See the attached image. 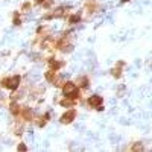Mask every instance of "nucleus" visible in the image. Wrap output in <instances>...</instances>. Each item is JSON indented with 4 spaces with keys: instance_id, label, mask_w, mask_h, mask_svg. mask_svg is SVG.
Here are the masks:
<instances>
[{
    "instance_id": "obj_1",
    "label": "nucleus",
    "mask_w": 152,
    "mask_h": 152,
    "mask_svg": "<svg viewBox=\"0 0 152 152\" xmlns=\"http://www.w3.org/2000/svg\"><path fill=\"white\" fill-rule=\"evenodd\" d=\"M70 31H67V32H64V35H62L59 40L55 43V46H56V49L58 50H61V52H64V53H67V52H72L73 50V44H72V41L69 40V37H70Z\"/></svg>"
},
{
    "instance_id": "obj_2",
    "label": "nucleus",
    "mask_w": 152,
    "mask_h": 152,
    "mask_svg": "<svg viewBox=\"0 0 152 152\" xmlns=\"http://www.w3.org/2000/svg\"><path fill=\"white\" fill-rule=\"evenodd\" d=\"M20 81H21V76L20 75H15V76H11V78H3L0 81V85L3 88H8L11 91H15L18 85H20Z\"/></svg>"
},
{
    "instance_id": "obj_3",
    "label": "nucleus",
    "mask_w": 152,
    "mask_h": 152,
    "mask_svg": "<svg viewBox=\"0 0 152 152\" xmlns=\"http://www.w3.org/2000/svg\"><path fill=\"white\" fill-rule=\"evenodd\" d=\"M67 11H69V6H59V8H56L55 11H52V12H49V14H46L43 18H44V20H50V18H62V17L67 14Z\"/></svg>"
},
{
    "instance_id": "obj_4",
    "label": "nucleus",
    "mask_w": 152,
    "mask_h": 152,
    "mask_svg": "<svg viewBox=\"0 0 152 152\" xmlns=\"http://www.w3.org/2000/svg\"><path fill=\"white\" fill-rule=\"evenodd\" d=\"M87 104L90 105V107H93L94 110H97V111H102L104 110V99L100 97L99 94H93V96H90L88 97V100H87Z\"/></svg>"
},
{
    "instance_id": "obj_5",
    "label": "nucleus",
    "mask_w": 152,
    "mask_h": 152,
    "mask_svg": "<svg viewBox=\"0 0 152 152\" xmlns=\"http://www.w3.org/2000/svg\"><path fill=\"white\" fill-rule=\"evenodd\" d=\"M76 119V110H69V111H66L64 114L61 116V119H59V122L61 123H64V125H69V123H72L73 120Z\"/></svg>"
},
{
    "instance_id": "obj_6",
    "label": "nucleus",
    "mask_w": 152,
    "mask_h": 152,
    "mask_svg": "<svg viewBox=\"0 0 152 152\" xmlns=\"http://www.w3.org/2000/svg\"><path fill=\"white\" fill-rule=\"evenodd\" d=\"M99 8H100L99 0H87V3H85V11H87L88 15L94 14L96 11H99Z\"/></svg>"
},
{
    "instance_id": "obj_7",
    "label": "nucleus",
    "mask_w": 152,
    "mask_h": 152,
    "mask_svg": "<svg viewBox=\"0 0 152 152\" xmlns=\"http://www.w3.org/2000/svg\"><path fill=\"white\" fill-rule=\"evenodd\" d=\"M123 67H125V61H117V62H116V66H114L113 70H111L113 78L120 79V78H122V73H123Z\"/></svg>"
},
{
    "instance_id": "obj_8",
    "label": "nucleus",
    "mask_w": 152,
    "mask_h": 152,
    "mask_svg": "<svg viewBox=\"0 0 152 152\" xmlns=\"http://www.w3.org/2000/svg\"><path fill=\"white\" fill-rule=\"evenodd\" d=\"M76 88H78V85H76L75 82H72V81H69V82H66L64 85H62V93H64V96H67L69 93L75 91Z\"/></svg>"
},
{
    "instance_id": "obj_9",
    "label": "nucleus",
    "mask_w": 152,
    "mask_h": 152,
    "mask_svg": "<svg viewBox=\"0 0 152 152\" xmlns=\"http://www.w3.org/2000/svg\"><path fill=\"white\" fill-rule=\"evenodd\" d=\"M20 116L26 120V122H31L32 119H34V113H32V110L31 108H21V113H20Z\"/></svg>"
},
{
    "instance_id": "obj_10",
    "label": "nucleus",
    "mask_w": 152,
    "mask_h": 152,
    "mask_svg": "<svg viewBox=\"0 0 152 152\" xmlns=\"http://www.w3.org/2000/svg\"><path fill=\"white\" fill-rule=\"evenodd\" d=\"M49 67L52 69V70H56V72H58L59 69L64 67V62H62V61H56V59H53V56H52V58L49 59Z\"/></svg>"
},
{
    "instance_id": "obj_11",
    "label": "nucleus",
    "mask_w": 152,
    "mask_h": 152,
    "mask_svg": "<svg viewBox=\"0 0 152 152\" xmlns=\"http://www.w3.org/2000/svg\"><path fill=\"white\" fill-rule=\"evenodd\" d=\"M76 85H78V88H88V85H90V79H88L87 76H81V78L76 79Z\"/></svg>"
},
{
    "instance_id": "obj_12",
    "label": "nucleus",
    "mask_w": 152,
    "mask_h": 152,
    "mask_svg": "<svg viewBox=\"0 0 152 152\" xmlns=\"http://www.w3.org/2000/svg\"><path fill=\"white\" fill-rule=\"evenodd\" d=\"M9 110H11V113H12V116H15V117H18L20 113H21V107H20L17 102H12V104L9 105Z\"/></svg>"
},
{
    "instance_id": "obj_13",
    "label": "nucleus",
    "mask_w": 152,
    "mask_h": 152,
    "mask_svg": "<svg viewBox=\"0 0 152 152\" xmlns=\"http://www.w3.org/2000/svg\"><path fill=\"white\" fill-rule=\"evenodd\" d=\"M49 116H50V114H49V113H46V114H43L41 117H38V120H35L37 126H40V128H43V126L47 123V120H49Z\"/></svg>"
},
{
    "instance_id": "obj_14",
    "label": "nucleus",
    "mask_w": 152,
    "mask_h": 152,
    "mask_svg": "<svg viewBox=\"0 0 152 152\" xmlns=\"http://www.w3.org/2000/svg\"><path fill=\"white\" fill-rule=\"evenodd\" d=\"M46 79H47V82H52L53 84V81L56 79V70H52V69H50V70H47L46 72Z\"/></svg>"
},
{
    "instance_id": "obj_15",
    "label": "nucleus",
    "mask_w": 152,
    "mask_h": 152,
    "mask_svg": "<svg viewBox=\"0 0 152 152\" xmlns=\"http://www.w3.org/2000/svg\"><path fill=\"white\" fill-rule=\"evenodd\" d=\"M59 104H61L62 107H75V105H76V100L69 99V97H66V96H64V99H62Z\"/></svg>"
},
{
    "instance_id": "obj_16",
    "label": "nucleus",
    "mask_w": 152,
    "mask_h": 152,
    "mask_svg": "<svg viewBox=\"0 0 152 152\" xmlns=\"http://www.w3.org/2000/svg\"><path fill=\"white\" fill-rule=\"evenodd\" d=\"M79 21H81V15L79 14H72L69 17V23L70 24H76V23H79Z\"/></svg>"
},
{
    "instance_id": "obj_17",
    "label": "nucleus",
    "mask_w": 152,
    "mask_h": 152,
    "mask_svg": "<svg viewBox=\"0 0 152 152\" xmlns=\"http://www.w3.org/2000/svg\"><path fill=\"white\" fill-rule=\"evenodd\" d=\"M12 23L15 26H20L21 24V20H20V12H14V17H12Z\"/></svg>"
},
{
    "instance_id": "obj_18",
    "label": "nucleus",
    "mask_w": 152,
    "mask_h": 152,
    "mask_svg": "<svg viewBox=\"0 0 152 152\" xmlns=\"http://www.w3.org/2000/svg\"><path fill=\"white\" fill-rule=\"evenodd\" d=\"M31 11V3L29 2H24L21 5V12H29Z\"/></svg>"
},
{
    "instance_id": "obj_19",
    "label": "nucleus",
    "mask_w": 152,
    "mask_h": 152,
    "mask_svg": "<svg viewBox=\"0 0 152 152\" xmlns=\"http://www.w3.org/2000/svg\"><path fill=\"white\" fill-rule=\"evenodd\" d=\"M145 148H143V145L142 143H135V145H132V148H131V151H143Z\"/></svg>"
},
{
    "instance_id": "obj_20",
    "label": "nucleus",
    "mask_w": 152,
    "mask_h": 152,
    "mask_svg": "<svg viewBox=\"0 0 152 152\" xmlns=\"http://www.w3.org/2000/svg\"><path fill=\"white\" fill-rule=\"evenodd\" d=\"M52 3H53V0H43V2H41V6L50 8V6H52Z\"/></svg>"
},
{
    "instance_id": "obj_21",
    "label": "nucleus",
    "mask_w": 152,
    "mask_h": 152,
    "mask_svg": "<svg viewBox=\"0 0 152 152\" xmlns=\"http://www.w3.org/2000/svg\"><path fill=\"white\" fill-rule=\"evenodd\" d=\"M17 149H18V151H28L26 145H23V143H21V145H18V148H17Z\"/></svg>"
},
{
    "instance_id": "obj_22",
    "label": "nucleus",
    "mask_w": 152,
    "mask_h": 152,
    "mask_svg": "<svg viewBox=\"0 0 152 152\" xmlns=\"http://www.w3.org/2000/svg\"><path fill=\"white\" fill-rule=\"evenodd\" d=\"M41 2L43 0H35V3H38V5H41Z\"/></svg>"
},
{
    "instance_id": "obj_23",
    "label": "nucleus",
    "mask_w": 152,
    "mask_h": 152,
    "mask_svg": "<svg viewBox=\"0 0 152 152\" xmlns=\"http://www.w3.org/2000/svg\"><path fill=\"white\" fill-rule=\"evenodd\" d=\"M120 2H123V3H126V2H131V0H120Z\"/></svg>"
}]
</instances>
